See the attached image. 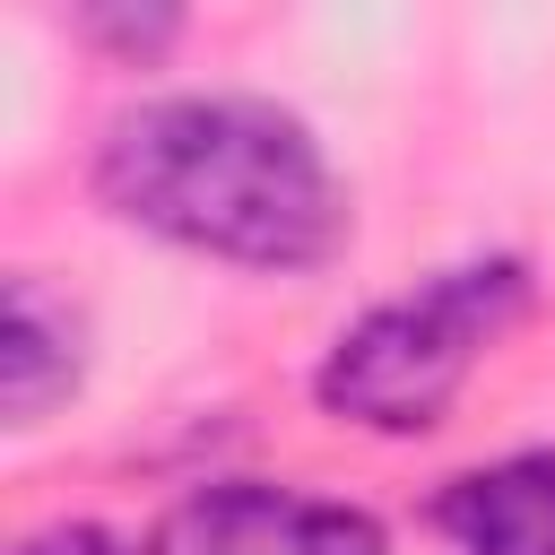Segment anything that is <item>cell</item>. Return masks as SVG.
Here are the masks:
<instances>
[{"label": "cell", "instance_id": "3957f363", "mask_svg": "<svg viewBox=\"0 0 555 555\" xmlns=\"http://www.w3.org/2000/svg\"><path fill=\"white\" fill-rule=\"evenodd\" d=\"M147 555H390V538L364 503L269 477H217L156 520Z\"/></svg>", "mask_w": 555, "mask_h": 555}, {"label": "cell", "instance_id": "277c9868", "mask_svg": "<svg viewBox=\"0 0 555 555\" xmlns=\"http://www.w3.org/2000/svg\"><path fill=\"white\" fill-rule=\"evenodd\" d=\"M434 529L451 555H555V451H503L442 477Z\"/></svg>", "mask_w": 555, "mask_h": 555}, {"label": "cell", "instance_id": "7a4b0ae2", "mask_svg": "<svg viewBox=\"0 0 555 555\" xmlns=\"http://www.w3.org/2000/svg\"><path fill=\"white\" fill-rule=\"evenodd\" d=\"M520 312H529V260L512 251L451 260L425 286L347 321L312 373V399L364 434H434L451 399L468 390V373L512 338Z\"/></svg>", "mask_w": 555, "mask_h": 555}, {"label": "cell", "instance_id": "5b68a950", "mask_svg": "<svg viewBox=\"0 0 555 555\" xmlns=\"http://www.w3.org/2000/svg\"><path fill=\"white\" fill-rule=\"evenodd\" d=\"M87 373V321L43 295L35 278H9L0 295V408L9 425H43Z\"/></svg>", "mask_w": 555, "mask_h": 555}, {"label": "cell", "instance_id": "8992f818", "mask_svg": "<svg viewBox=\"0 0 555 555\" xmlns=\"http://www.w3.org/2000/svg\"><path fill=\"white\" fill-rule=\"evenodd\" d=\"M17 555H147V546H130V538L104 529V520H61V529H35Z\"/></svg>", "mask_w": 555, "mask_h": 555}, {"label": "cell", "instance_id": "6da1fadb", "mask_svg": "<svg viewBox=\"0 0 555 555\" xmlns=\"http://www.w3.org/2000/svg\"><path fill=\"white\" fill-rule=\"evenodd\" d=\"M95 199L225 269H321L338 260L356 208L321 139L269 95H156L95 139Z\"/></svg>", "mask_w": 555, "mask_h": 555}]
</instances>
